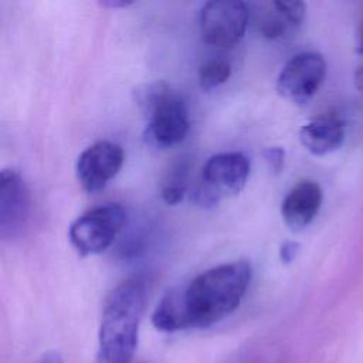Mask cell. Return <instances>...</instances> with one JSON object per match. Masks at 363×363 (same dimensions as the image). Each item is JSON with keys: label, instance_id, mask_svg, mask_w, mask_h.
I'll list each match as a JSON object with an SVG mask.
<instances>
[{"label": "cell", "instance_id": "6da1fadb", "mask_svg": "<svg viewBox=\"0 0 363 363\" xmlns=\"http://www.w3.org/2000/svg\"><path fill=\"white\" fill-rule=\"evenodd\" d=\"M251 265L234 261L213 267L183 286L169 291L152 313L153 326L166 333L208 328L241 303L250 282Z\"/></svg>", "mask_w": 363, "mask_h": 363}, {"label": "cell", "instance_id": "5bb4252c", "mask_svg": "<svg viewBox=\"0 0 363 363\" xmlns=\"http://www.w3.org/2000/svg\"><path fill=\"white\" fill-rule=\"evenodd\" d=\"M184 176H186V166L179 167L177 176H173L172 182L166 183L162 189V199L166 204L174 206L179 204L186 193V186H184Z\"/></svg>", "mask_w": 363, "mask_h": 363}, {"label": "cell", "instance_id": "30bf717a", "mask_svg": "<svg viewBox=\"0 0 363 363\" xmlns=\"http://www.w3.org/2000/svg\"><path fill=\"white\" fill-rule=\"evenodd\" d=\"M306 6L303 1L272 0L254 6V26L257 31L268 38L278 40L295 31L305 20Z\"/></svg>", "mask_w": 363, "mask_h": 363}, {"label": "cell", "instance_id": "e0dca14e", "mask_svg": "<svg viewBox=\"0 0 363 363\" xmlns=\"http://www.w3.org/2000/svg\"><path fill=\"white\" fill-rule=\"evenodd\" d=\"M35 363H64V360L57 352H45L37 359Z\"/></svg>", "mask_w": 363, "mask_h": 363}, {"label": "cell", "instance_id": "ffe728a7", "mask_svg": "<svg viewBox=\"0 0 363 363\" xmlns=\"http://www.w3.org/2000/svg\"><path fill=\"white\" fill-rule=\"evenodd\" d=\"M101 6H104V7H109V9H118V7H121V9H125V7H128V6H130L132 3L130 1H121V0H108V1H101L99 3Z\"/></svg>", "mask_w": 363, "mask_h": 363}, {"label": "cell", "instance_id": "5b68a950", "mask_svg": "<svg viewBox=\"0 0 363 363\" xmlns=\"http://www.w3.org/2000/svg\"><path fill=\"white\" fill-rule=\"evenodd\" d=\"M250 174V162L240 152H224L211 156L203 166L201 183L191 199L203 207L218 203L224 194H237Z\"/></svg>", "mask_w": 363, "mask_h": 363}, {"label": "cell", "instance_id": "7a4b0ae2", "mask_svg": "<svg viewBox=\"0 0 363 363\" xmlns=\"http://www.w3.org/2000/svg\"><path fill=\"white\" fill-rule=\"evenodd\" d=\"M146 303V285L139 278L119 284L106 298L98 332L99 363H132Z\"/></svg>", "mask_w": 363, "mask_h": 363}, {"label": "cell", "instance_id": "ba28073f", "mask_svg": "<svg viewBox=\"0 0 363 363\" xmlns=\"http://www.w3.org/2000/svg\"><path fill=\"white\" fill-rule=\"evenodd\" d=\"M123 150L109 140H99L86 147L77 160V179L88 193H96L118 174L123 164Z\"/></svg>", "mask_w": 363, "mask_h": 363}, {"label": "cell", "instance_id": "8992f818", "mask_svg": "<svg viewBox=\"0 0 363 363\" xmlns=\"http://www.w3.org/2000/svg\"><path fill=\"white\" fill-rule=\"evenodd\" d=\"M250 17V7L244 1H207L200 13L203 40L214 47H233L244 37Z\"/></svg>", "mask_w": 363, "mask_h": 363}, {"label": "cell", "instance_id": "7c38bea8", "mask_svg": "<svg viewBox=\"0 0 363 363\" xmlns=\"http://www.w3.org/2000/svg\"><path fill=\"white\" fill-rule=\"evenodd\" d=\"M345 128V122L337 115H320L299 129V140L312 155L325 156L343 145Z\"/></svg>", "mask_w": 363, "mask_h": 363}, {"label": "cell", "instance_id": "3957f363", "mask_svg": "<svg viewBox=\"0 0 363 363\" xmlns=\"http://www.w3.org/2000/svg\"><path fill=\"white\" fill-rule=\"evenodd\" d=\"M142 104L147 112L145 136L149 143L166 149L180 143L186 138L190 126L187 105L166 84L147 86Z\"/></svg>", "mask_w": 363, "mask_h": 363}, {"label": "cell", "instance_id": "8fae6325", "mask_svg": "<svg viewBox=\"0 0 363 363\" xmlns=\"http://www.w3.org/2000/svg\"><path fill=\"white\" fill-rule=\"evenodd\" d=\"M323 193L313 180L298 182L285 196L281 207L284 223L294 231L303 230L320 210Z\"/></svg>", "mask_w": 363, "mask_h": 363}, {"label": "cell", "instance_id": "ac0fdd59", "mask_svg": "<svg viewBox=\"0 0 363 363\" xmlns=\"http://www.w3.org/2000/svg\"><path fill=\"white\" fill-rule=\"evenodd\" d=\"M353 84L360 95H363V65L357 67L353 72Z\"/></svg>", "mask_w": 363, "mask_h": 363}, {"label": "cell", "instance_id": "277c9868", "mask_svg": "<svg viewBox=\"0 0 363 363\" xmlns=\"http://www.w3.org/2000/svg\"><path fill=\"white\" fill-rule=\"evenodd\" d=\"M126 221V211L118 203L95 207L69 225V241L79 255H96L109 248Z\"/></svg>", "mask_w": 363, "mask_h": 363}, {"label": "cell", "instance_id": "4fadbf2b", "mask_svg": "<svg viewBox=\"0 0 363 363\" xmlns=\"http://www.w3.org/2000/svg\"><path fill=\"white\" fill-rule=\"evenodd\" d=\"M231 75V67L225 60L214 58L201 64L199 69V84L201 89L211 91L224 84Z\"/></svg>", "mask_w": 363, "mask_h": 363}, {"label": "cell", "instance_id": "d6986e66", "mask_svg": "<svg viewBox=\"0 0 363 363\" xmlns=\"http://www.w3.org/2000/svg\"><path fill=\"white\" fill-rule=\"evenodd\" d=\"M354 51L359 55H363V20L360 21L357 30H356V43H354Z\"/></svg>", "mask_w": 363, "mask_h": 363}, {"label": "cell", "instance_id": "52a82bcc", "mask_svg": "<svg viewBox=\"0 0 363 363\" xmlns=\"http://www.w3.org/2000/svg\"><path fill=\"white\" fill-rule=\"evenodd\" d=\"M326 77V61L322 54L305 51L294 55L281 69L277 78L278 94L294 102H309Z\"/></svg>", "mask_w": 363, "mask_h": 363}, {"label": "cell", "instance_id": "2e32d148", "mask_svg": "<svg viewBox=\"0 0 363 363\" xmlns=\"http://www.w3.org/2000/svg\"><path fill=\"white\" fill-rule=\"evenodd\" d=\"M298 251H299V244L298 242H295V241H285L281 245L279 258H281L282 262L289 264V262H292L295 259Z\"/></svg>", "mask_w": 363, "mask_h": 363}, {"label": "cell", "instance_id": "9a60e30c", "mask_svg": "<svg viewBox=\"0 0 363 363\" xmlns=\"http://www.w3.org/2000/svg\"><path fill=\"white\" fill-rule=\"evenodd\" d=\"M264 159L268 163L269 169H272L274 172H281L284 167V162H285V152L282 147L274 146V147H268L264 150Z\"/></svg>", "mask_w": 363, "mask_h": 363}, {"label": "cell", "instance_id": "9c48e42d", "mask_svg": "<svg viewBox=\"0 0 363 363\" xmlns=\"http://www.w3.org/2000/svg\"><path fill=\"white\" fill-rule=\"evenodd\" d=\"M30 191L21 176L13 169L0 174V234L13 238L24 228L30 214Z\"/></svg>", "mask_w": 363, "mask_h": 363}]
</instances>
